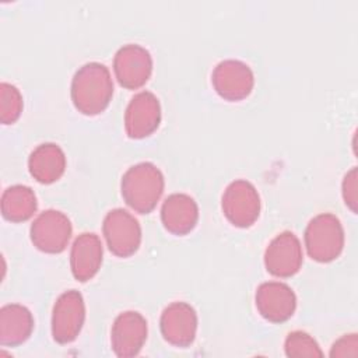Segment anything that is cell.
<instances>
[{"label": "cell", "instance_id": "603a6c76", "mask_svg": "<svg viewBox=\"0 0 358 358\" xmlns=\"http://www.w3.org/2000/svg\"><path fill=\"white\" fill-rule=\"evenodd\" d=\"M357 334H345L340 340H337L330 351L331 357H348L357 355Z\"/></svg>", "mask_w": 358, "mask_h": 358}, {"label": "cell", "instance_id": "52a82bcc", "mask_svg": "<svg viewBox=\"0 0 358 358\" xmlns=\"http://www.w3.org/2000/svg\"><path fill=\"white\" fill-rule=\"evenodd\" d=\"M70 236V220L57 210H46L41 213L31 225V241L34 246L45 253L63 252Z\"/></svg>", "mask_w": 358, "mask_h": 358}, {"label": "cell", "instance_id": "d6986e66", "mask_svg": "<svg viewBox=\"0 0 358 358\" xmlns=\"http://www.w3.org/2000/svg\"><path fill=\"white\" fill-rule=\"evenodd\" d=\"M36 211V196L31 187L14 185L1 194V214L11 222H22Z\"/></svg>", "mask_w": 358, "mask_h": 358}, {"label": "cell", "instance_id": "277c9868", "mask_svg": "<svg viewBox=\"0 0 358 358\" xmlns=\"http://www.w3.org/2000/svg\"><path fill=\"white\" fill-rule=\"evenodd\" d=\"M103 236L109 250L117 257L134 255L141 242V228L138 221L126 210H110L102 225Z\"/></svg>", "mask_w": 358, "mask_h": 358}, {"label": "cell", "instance_id": "5bb4252c", "mask_svg": "<svg viewBox=\"0 0 358 358\" xmlns=\"http://www.w3.org/2000/svg\"><path fill=\"white\" fill-rule=\"evenodd\" d=\"M112 350L117 357H134L147 340V320L138 312L120 313L112 326Z\"/></svg>", "mask_w": 358, "mask_h": 358}, {"label": "cell", "instance_id": "8992f818", "mask_svg": "<svg viewBox=\"0 0 358 358\" xmlns=\"http://www.w3.org/2000/svg\"><path fill=\"white\" fill-rule=\"evenodd\" d=\"M85 319V305L83 295L70 289L62 294L55 302L52 312V336L60 344L71 343L77 338Z\"/></svg>", "mask_w": 358, "mask_h": 358}, {"label": "cell", "instance_id": "6da1fadb", "mask_svg": "<svg viewBox=\"0 0 358 358\" xmlns=\"http://www.w3.org/2000/svg\"><path fill=\"white\" fill-rule=\"evenodd\" d=\"M113 95L109 70L96 62L81 66L71 81V101L84 115H98L106 109Z\"/></svg>", "mask_w": 358, "mask_h": 358}, {"label": "cell", "instance_id": "ffe728a7", "mask_svg": "<svg viewBox=\"0 0 358 358\" xmlns=\"http://www.w3.org/2000/svg\"><path fill=\"white\" fill-rule=\"evenodd\" d=\"M22 110V95L8 83L0 84V120L3 124L14 123Z\"/></svg>", "mask_w": 358, "mask_h": 358}, {"label": "cell", "instance_id": "ba28073f", "mask_svg": "<svg viewBox=\"0 0 358 358\" xmlns=\"http://www.w3.org/2000/svg\"><path fill=\"white\" fill-rule=\"evenodd\" d=\"M113 71L122 87L137 90L143 87L151 76V55L140 45H124L115 55Z\"/></svg>", "mask_w": 358, "mask_h": 358}, {"label": "cell", "instance_id": "2e32d148", "mask_svg": "<svg viewBox=\"0 0 358 358\" xmlns=\"http://www.w3.org/2000/svg\"><path fill=\"white\" fill-rule=\"evenodd\" d=\"M161 220L166 231L173 235H186L197 224L199 207L185 193H173L162 204Z\"/></svg>", "mask_w": 358, "mask_h": 358}, {"label": "cell", "instance_id": "5b68a950", "mask_svg": "<svg viewBox=\"0 0 358 358\" xmlns=\"http://www.w3.org/2000/svg\"><path fill=\"white\" fill-rule=\"evenodd\" d=\"M222 211L235 227L253 225L260 214V197L256 187L245 179L229 183L222 194Z\"/></svg>", "mask_w": 358, "mask_h": 358}, {"label": "cell", "instance_id": "30bf717a", "mask_svg": "<svg viewBox=\"0 0 358 358\" xmlns=\"http://www.w3.org/2000/svg\"><path fill=\"white\" fill-rule=\"evenodd\" d=\"M215 92L227 101H242L253 90L255 77L248 64L239 60H224L218 63L211 74Z\"/></svg>", "mask_w": 358, "mask_h": 358}, {"label": "cell", "instance_id": "3957f363", "mask_svg": "<svg viewBox=\"0 0 358 358\" xmlns=\"http://www.w3.org/2000/svg\"><path fill=\"white\" fill-rule=\"evenodd\" d=\"M305 246L309 256L327 263L337 259L344 246V231L340 220L329 213L312 218L305 229Z\"/></svg>", "mask_w": 358, "mask_h": 358}, {"label": "cell", "instance_id": "4fadbf2b", "mask_svg": "<svg viewBox=\"0 0 358 358\" xmlns=\"http://www.w3.org/2000/svg\"><path fill=\"white\" fill-rule=\"evenodd\" d=\"M159 327L164 338L169 344L176 347H187L196 337V310L186 302H173L164 309Z\"/></svg>", "mask_w": 358, "mask_h": 358}, {"label": "cell", "instance_id": "ac0fdd59", "mask_svg": "<svg viewBox=\"0 0 358 358\" xmlns=\"http://www.w3.org/2000/svg\"><path fill=\"white\" fill-rule=\"evenodd\" d=\"M34 330L31 312L20 305L10 303L0 309V344L15 347L29 338Z\"/></svg>", "mask_w": 358, "mask_h": 358}, {"label": "cell", "instance_id": "8fae6325", "mask_svg": "<svg viewBox=\"0 0 358 358\" xmlns=\"http://www.w3.org/2000/svg\"><path fill=\"white\" fill-rule=\"evenodd\" d=\"M161 122V106L158 98L141 91L134 95L124 113V129L131 138H144L152 134Z\"/></svg>", "mask_w": 358, "mask_h": 358}, {"label": "cell", "instance_id": "9c48e42d", "mask_svg": "<svg viewBox=\"0 0 358 358\" xmlns=\"http://www.w3.org/2000/svg\"><path fill=\"white\" fill-rule=\"evenodd\" d=\"M303 255L299 239L294 232L278 234L264 252V266L275 277L287 278L296 274L302 266Z\"/></svg>", "mask_w": 358, "mask_h": 358}, {"label": "cell", "instance_id": "e0dca14e", "mask_svg": "<svg viewBox=\"0 0 358 358\" xmlns=\"http://www.w3.org/2000/svg\"><path fill=\"white\" fill-rule=\"evenodd\" d=\"M29 173L39 183L56 182L66 169V157L63 150L53 143H43L38 145L28 159Z\"/></svg>", "mask_w": 358, "mask_h": 358}, {"label": "cell", "instance_id": "7c38bea8", "mask_svg": "<svg viewBox=\"0 0 358 358\" xmlns=\"http://www.w3.org/2000/svg\"><path fill=\"white\" fill-rule=\"evenodd\" d=\"M256 308L266 320L271 323H282L294 315L296 296L284 282H263L256 291Z\"/></svg>", "mask_w": 358, "mask_h": 358}, {"label": "cell", "instance_id": "7402d4cb", "mask_svg": "<svg viewBox=\"0 0 358 358\" xmlns=\"http://www.w3.org/2000/svg\"><path fill=\"white\" fill-rule=\"evenodd\" d=\"M343 197L345 204L352 210L357 211V169L352 168L343 180Z\"/></svg>", "mask_w": 358, "mask_h": 358}, {"label": "cell", "instance_id": "9a60e30c", "mask_svg": "<svg viewBox=\"0 0 358 358\" xmlns=\"http://www.w3.org/2000/svg\"><path fill=\"white\" fill-rule=\"evenodd\" d=\"M102 264V243L98 235L84 232L77 236L71 246L70 267L76 280L85 282L91 280Z\"/></svg>", "mask_w": 358, "mask_h": 358}, {"label": "cell", "instance_id": "44dd1931", "mask_svg": "<svg viewBox=\"0 0 358 358\" xmlns=\"http://www.w3.org/2000/svg\"><path fill=\"white\" fill-rule=\"evenodd\" d=\"M287 357H322L317 343L305 331H292L285 340Z\"/></svg>", "mask_w": 358, "mask_h": 358}, {"label": "cell", "instance_id": "7a4b0ae2", "mask_svg": "<svg viewBox=\"0 0 358 358\" xmlns=\"http://www.w3.org/2000/svg\"><path fill=\"white\" fill-rule=\"evenodd\" d=\"M164 192V176L151 162L130 166L122 178V196L137 213L148 214Z\"/></svg>", "mask_w": 358, "mask_h": 358}]
</instances>
